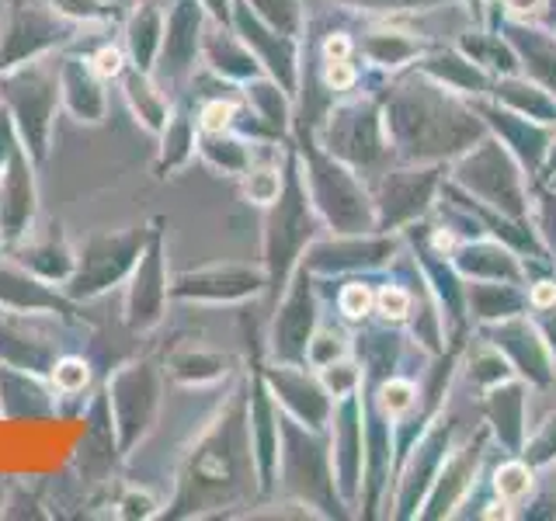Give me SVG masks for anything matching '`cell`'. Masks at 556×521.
<instances>
[{
  "instance_id": "cell-16",
  "label": "cell",
  "mask_w": 556,
  "mask_h": 521,
  "mask_svg": "<svg viewBox=\"0 0 556 521\" xmlns=\"http://www.w3.org/2000/svg\"><path fill=\"white\" fill-rule=\"evenodd\" d=\"M529 491V469L526 466H504L497 473V494L501 497H521Z\"/></svg>"
},
{
  "instance_id": "cell-15",
  "label": "cell",
  "mask_w": 556,
  "mask_h": 521,
  "mask_svg": "<svg viewBox=\"0 0 556 521\" xmlns=\"http://www.w3.org/2000/svg\"><path fill=\"white\" fill-rule=\"evenodd\" d=\"M87 63H91V69L101 80H112V77L126 74V56H122V49H115V46H101Z\"/></svg>"
},
{
  "instance_id": "cell-2",
  "label": "cell",
  "mask_w": 556,
  "mask_h": 521,
  "mask_svg": "<svg viewBox=\"0 0 556 521\" xmlns=\"http://www.w3.org/2000/svg\"><path fill=\"white\" fill-rule=\"evenodd\" d=\"M70 35V17H63L49 0H14L0 22V69L39 60Z\"/></svg>"
},
{
  "instance_id": "cell-3",
  "label": "cell",
  "mask_w": 556,
  "mask_h": 521,
  "mask_svg": "<svg viewBox=\"0 0 556 521\" xmlns=\"http://www.w3.org/2000/svg\"><path fill=\"white\" fill-rule=\"evenodd\" d=\"M143 254V230H129V233H115V237H94L84 247L74 275L66 278V292L70 295H98L112 282H118L132 260Z\"/></svg>"
},
{
  "instance_id": "cell-17",
  "label": "cell",
  "mask_w": 556,
  "mask_h": 521,
  "mask_svg": "<svg viewBox=\"0 0 556 521\" xmlns=\"http://www.w3.org/2000/svg\"><path fill=\"white\" fill-rule=\"evenodd\" d=\"M407 292L404 289H396V285H387L379 292V309H382V317H390V320H404L407 317Z\"/></svg>"
},
{
  "instance_id": "cell-10",
  "label": "cell",
  "mask_w": 556,
  "mask_h": 521,
  "mask_svg": "<svg viewBox=\"0 0 556 521\" xmlns=\"http://www.w3.org/2000/svg\"><path fill=\"white\" fill-rule=\"evenodd\" d=\"M122 87H126V98L132 104L136 118L143 122L147 129L164 132V126H167V101H164L161 87L150 84V74H143V69H132V74H126V80H122Z\"/></svg>"
},
{
  "instance_id": "cell-20",
  "label": "cell",
  "mask_w": 556,
  "mask_h": 521,
  "mask_svg": "<svg viewBox=\"0 0 556 521\" xmlns=\"http://www.w3.org/2000/svg\"><path fill=\"white\" fill-rule=\"evenodd\" d=\"M410 399H414V390L407 386V382H390V386L382 390V410L400 414V410L410 407Z\"/></svg>"
},
{
  "instance_id": "cell-26",
  "label": "cell",
  "mask_w": 556,
  "mask_h": 521,
  "mask_svg": "<svg viewBox=\"0 0 556 521\" xmlns=\"http://www.w3.org/2000/svg\"><path fill=\"white\" fill-rule=\"evenodd\" d=\"M112 4H139V0H112Z\"/></svg>"
},
{
  "instance_id": "cell-21",
  "label": "cell",
  "mask_w": 556,
  "mask_h": 521,
  "mask_svg": "<svg viewBox=\"0 0 556 521\" xmlns=\"http://www.w3.org/2000/svg\"><path fill=\"white\" fill-rule=\"evenodd\" d=\"M324 77H327V84H330V87H348V84L355 80V69L348 66L344 60H330V63H327V74H324Z\"/></svg>"
},
{
  "instance_id": "cell-22",
  "label": "cell",
  "mask_w": 556,
  "mask_h": 521,
  "mask_svg": "<svg viewBox=\"0 0 556 521\" xmlns=\"http://www.w3.org/2000/svg\"><path fill=\"white\" fill-rule=\"evenodd\" d=\"M348 49H352V46H348V39H344V35H330V39H327V46H324L327 60H344V56H348Z\"/></svg>"
},
{
  "instance_id": "cell-8",
  "label": "cell",
  "mask_w": 556,
  "mask_h": 521,
  "mask_svg": "<svg viewBox=\"0 0 556 521\" xmlns=\"http://www.w3.org/2000/svg\"><path fill=\"white\" fill-rule=\"evenodd\" d=\"M60 98L80 122H101L104 104H109V98L101 91V77L84 60L60 63Z\"/></svg>"
},
{
  "instance_id": "cell-9",
  "label": "cell",
  "mask_w": 556,
  "mask_h": 521,
  "mask_svg": "<svg viewBox=\"0 0 556 521\" xmlns=\"http://www.w3.org/2000/svg\"><path fill=\"white\" fill-rule=\"evenodd\" d=\"M126 42L132 52V66L150 74L156 56H161V39H164V17L161 11H153L150 4H136V14L129 17Z\"/></svg>"
},
{
  "instance_id": "cell-27",
  "label": "cell",
  "mask_w": 556,
  "mask_h": 521,
  "mask_svg": "<svg viewBox=\"0 0 556 521\" xmlns=\"http://www.w3.org/2000/svg\"><path fill=\"white\" fill-rule=\"evenodd\" d=\"M208 4H216V0H208Z\"/></svg>"
},
{
  "instance_id": "cell-1",
  "label": "cell",
  "mask_w": 556,
  "mask_h": 521,
  "mask_svg": "<svg viewBox=\"0 0 556 521\" xmlns=\"http://www.w3.org/2000/svg\"><path fill=\"white\" fill-rule=\"evenodd\" d=\"M0 98L14 118V129L22 132L25 153L31 161H42L49 150L52 112L60 98V66H46L39 60L17 63L11 69H0Z\"/></svg>"
},
{
  "instance_id": "cell-5",
  "label": "cell",
  "mask_w": 556,
  "mask_h": 521,
  "mask_svg": "<svg viewBox=\"0 0 556 521\" xmlns=\"http://www.w3.org/2000/svg\"><path fill=\"white\" fill-rule=\"evenodd\" d=\"M35 213V185H31V164L25 147L11 153V161L0 170V230L8 240L25 237Z\"/></svg>"
},
{
  "instance_id": "cell-13",
  "label": "cell",
  "mask_w": 556,
  "mask_h": 521,
  "mask_svg": "<svg viewBox=\"0 0 556 521\" xmlns=\"http://www.w3.org/2000/svg\"><path fill=\"white\" fill-rule=\"evenodd\" d=\"M191 147V132H188V122L185 115H174L167 118V126H164V156H161V164H178L181 156L188 153Z\"/></svg>"
},
{
  "instance_id": "cell-19",
  "label": "cell",
  "mask_w": 556,
  "mask_h": 521,
  "mask_svg": "<svg viewBox=\"0 0 556 521\" xmlns=\"http://www.w3.org/2000/svg\"><path fill=\"white\" fill-rule=\"evenodd\" d=\"M341 306H344L348 317H365L369 306H372V292L365 289V285H348L341 292Z\"/></svg>"
},
{
  "instance_id": "cell-4",
  "label": "cell",
  "mask_w": 556,
  "mask_h": 521,
  "mask_svg": "<svg viewBox=\"0 0 556 521\" xmlns=\"http://www.w3.org/2000/svg\"><path fill=\"white\" fill-rule=\"evenodd\" d=\"M156 396H161V382H156L153 365H129L109 382V410H115L122 448H129L150 428Z\"/></svg>"
},
{
  "instance_id": "cell-18",
  "label": "cell",
  "mask_w": 556,
  "mask_h": 521,
  "mask_svg": "<svg viewBox=\"0 0 556 521\" xmlns=\"http://www.w3.org/2000/svg\"><path fill=\"white\" fill-rule=\"evenodd\" d=\"M248 195L254 202H275L278 195V178L271 170H254L251 178H248Z\"/></svg>"
},
{
  "instance_id": "cell-7",
  "label": "cell",
  "mask_w": 556,
  "mask_h": 521,
  "mask_svg": "<svg viewBox=\"0 0 556 521\" xmlns=\"http://www.w3.org/2000/svg\"><path fill=\"white\" fill-rule=\"evenodd\" d=\"M199 4L195 0H178L164 22V39H161V74L164 77H181L191 56H195V39H199Z\"/></svg>"
},
{
  "instance_id": "cell-6",
  "label": "cell",
  "mask_w": 556,
  "mask_h": 521,
  "mask_svg": "<svg viewBox=\"0 0 556 521\" xmlns=\"http://www.w3.org/2000/svg\"><path fill=\"white\" fill-rule=\"evenodd\" d=\"M167 300V285H164V265H161V237L150 240V247L143 251L132 275V289H129V323L132 327H153L161 320V309Z\"/></svg>"
},
{
  "instance_id": "cell-23",
  "label": "cell",
  "mask_w": 556,
  "mask_h": 521,
  "mask_svg": "<svg viewBox=\"0 0 556 521\" xmlns=\"http://www.w3.org/2000/svg\"><path fill=\"white\" fill-rule=\"evenodd\" d=\"M532 300H535V306H553L556 303V285H539L535 292H532Z\"/></svg>"
},
{
  "instance_id": "cell-12",
  "label": "cell",
  "mask_w": 556,
  "mask_h": 521,
  "mask_svg": "<svg viewBox=\"0 0 556 521\" xmlns=\"http://www.w3.org/2000/svg\"><path fill=\"white\" fill-rule=\"evenodd\" d=\"M87 379H91V372H87V361L77 358V355H63L52 361V382H56L60 393H80L87 386Z\"/></svg>"
},
{
  "instance_id": "cell-24",
  "label": "cell",
  "mask_w": 556,
  "mask_h": 521,
  "mask_svg": "<svg viewBox=\"0 0 556 521\" xmlns=\"http://www.w3.org/2000/svg\"><path fill=\"white\" fill-rule=\"evenodd\" d=\"M508 8L515 14H535L539 8H543V0H508Z\"/></svg>"
},
{
  "instance_id": "cell-11",
  "label": "cell",
  "mask_w": 556,
  "mask_h": 521,
  "mask_svg": "<svg viewBox=\"0 0 556 521\" xmlns=\"http://www.w3.org/2000/svg\"><path fill=\"white\" fill-rule=\"evenodd\" d=\"M49 4L70 22H109V17L115 22L118 17V4H112V0H49Z\"/></svg>"
},
{
  "instance_id": "cell-14",
  "label": "cell",
  "mask_w": 556,
  "mask_h": 521,
  "mask_svg": "<svg viewBox=\"0 0 556 521\" xmlns=\"http://www.w3.org/2000/svg\"><path fill=\"white\" fill-rule=\"evenodd\" d=\"M233 115H237V104L233 101H208L202 109V132L205 136H219L233 126Z\"/></svg>"
},
{
  "instance_id": "cell-25",
  "label": "cell",
  "mask_w": 556,
  "mask_h": 521,
  "mask_svg": "<svg viewBox=\"0 0 556 521\" xmlns=\"http://www.w3.org/2000/svg\"><path fill=\"white\" fill-rule=\"evenodd\" d=\"M434 243H439V247H452V237L448 233H439V237H434Z\"/></svg>"
}]
</instances>
